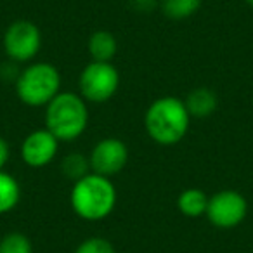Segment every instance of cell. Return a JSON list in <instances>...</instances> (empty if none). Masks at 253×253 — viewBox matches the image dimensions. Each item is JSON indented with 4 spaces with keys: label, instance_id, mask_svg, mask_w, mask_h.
<instances>
[{
    "label": "cell",
    "instance_id": "1",
    "mask_svg": "<svg viewBox=\"0 0 253 253\" xmlns=\"http://www.w3.org/2000/svg\"><path fill=\"white\" fill-rule=\"evenodd\" d=\"M144 125L148 135L156 144L173 146L186 137L191 125V115L182 99L165 95L151 102L146 111Z\"/></svg>",
    "mask_w": 253,
    "mask_h": 253
},
{
    "label": "cell",
    "instance_id": "2",
    "mask_svg": "<svg viewBox=\"0 0 253 253\" xmlns=\"http://www.w3.org/2000/svg\"><path fill=\"white\" fill-rule=\"evenodd\" d=\"M70 203L75 213L84 220H102L116 207V187L109 177L90 172L73 182Z\"/></svg>",
    "mask_w": 253,
    "mask_h": 253
},
{
    "label": "cell",
    "instance_id": "3",
    "mask_svg": "<svg viewBox=\"0 0 253 253\" xmlns=\"http://www.w3.org/2000/svg\"><path fill=\"white\" fill-rule=\"evenodd\" d=\"M88 125L87 101L80 94L59 92L45 106V126L57 141L78 139Z\"/></svg>",
    "mask_w": 253,
    "mask_h": 253
},
{
    "label": "cell",
    "instance_id": "4",
    "mask_svg": "<svg viewBox=\"0 0 253 253\" xmlns=\"http://www.w3.org/2000/svg\"><path fill=\"white\" fill-rule=\"evenodd\" d=\"M61 92V75L50 63H32L16 78L19 101L32 108L47 106Z\"/></svg>",
    "mask_w": 253,
    "mask_h": 253
},
{
    "label": "cell",
    "instance_id": "5",
    "mask_svg": "<svg viewBox=\"0 0 253 253\" xmlns=\"http://www.w3.org/2000/svg\"><path fill=\"white\" fill-rule=\"evenodd\" d=\"M80 95L87 102H108L120 87V73L113 63L90 61L78 78Z\"/></svg>",
    "mask_w": 253,
    "mask_h": 253
},
{
    "label": "cell",
    "instance_id": "6",
    "mask_svg": "<svg viewBox=\"0 0 253 253\" xmlns=\"http://www.w3.org/2000/svg\"><path fill=\"white\" fill-rule=\"evenodd\" d=\"M42 47V33L39 26L26 19L9 25L4 33V50L12 63H28Z\"/></svg>",
    "mask_w": 253,
    "mask_h": 253
},
{
    "label": "cell",
    "instance_id": "7",
    "mask_svg": "<svg viewBox=\"0 0 253 253\" xmlns=\"http://www.w3.org/2000/svg\"><path fill=\"white\" fill-rule=\"evenodd\" d=\"M248 213V201L241 193L224 189L210 196L207 207V217L211 225L218 229L238 227Z\"/></svg>",
    "mask_w": 253,
    "mask_h": 253
},
{
    "label": "cell",
    "instance_id": "8",
    "mask_svg": "<svg viewBox=\"0 0 253 253\" xmlns=\"http://www.w3.org/2000/svg\"><path fill=\"white\" fill-rule=\"evenodd\" d=\"M90 172L102 177H111L120 173L128 162V148L116 137H106L94 146L90 156Z\"/></svg>",
    "mask_w": 253,
    "mask_h": 253
},
{
    "label": "cell",
    "instance_id": "9",
    "mask_svg": "<svg viewBox=\"0 0 253 253\" xmlns=\"http://www.w3.org/2000/svg\"><path fill=\"white\" fill-rule=\"evenodd\" d=\"M59 149V141L47 128L33 130L21 144V158L32 169H42L54 162Z\"/></svg>",
    "mask_w": 253,
    "mask_h": 253
},
{
    "label": "cell",
    "instance_id": "10",
    "mask_svg": "<svg viewBox=\"0 0 253 253\" xmlns=\"http://www.w3.org/2000/svg\"><path fill=\"white\" fill-rule=\"evenodd\" d=\"M184 102L191 118H208L213 115L218 106L217 94L207 87H198L191 90Z\"/></svg>",
    "mask_w": 253,
    "mask_h": 253
},
{
    "label": "cell",
    "instance_id": "11",
    "mask_svg": "<svg viewBox=\"0 0 253 253\" xmlns=\"http://www.w3.org/2000/svg\"><path fill=\"white\" fill-rule=\"evenodd\" d=\"M87 47L92 61L111 63L113 57L116 56V50H118V42H116V37L111 32L97 30L90 35Z\"/></svg>",
    "mask_w": 253,
    "mask_h": 253
},
{
    "label": "cell",
    "instance_id": "12",
    "mask_svg": "<svg viewBox=\"0 0 253 253\" xmlns=\"http://www.w3.org/2000/svg\"><path fill=\"white\" fill-rule=\"evenodd\" d=\"M208 200L210 198L207 196L205 191L191 187V189H186L179 194V198H177V208L186 217L196 218L207 213Z\"/></svg>",
    "mask_w": 253,
    "mask_h": 253
},
{
    "label": "cell",
    "instance_id": "13",
    "mask_svg": "<svg viewBox=\"0 0 253 253\" xmlns=\"http://www.w3.org/2000/svg\"><path fill=\"white\" fill-rule=\"evenodd\" d=\"M21 200V187L11 173L0 170V215L9 213Z\"/></svg>",
    "mask_w": 253,
    "mask_h": 253
},
{
    "label": "cell",
    "instance_id": "14",
    "mask_svg": "<svg viewBox=\"0 0 253 253\" xmlns=\"http://www.w3.org/2000/svg\"><path fill=\"white\" fill-rule=\"evenodd\" d=\"M61 172L71 182H77L82 177H85L87 173H90V162L87 156H84L82 153L75 151L70 153L63 158L61 162Z\"/></svg>",
    "mask_w": 253,
    "mask_h": 253
},
{
    "label": "cell",
    "instance_id": "15",
    "mask_svg": "<svg viewBox=\"0 0 253 253\" xmlns=\"http://www.w3.org/2000/svg\"><path fill=\"white\" fill-rule=\"evenodd\" d=\"M201 0H162V11L169 19L182 21L198 12Z\"/></svg>",
    "mask_w": 253,
    "mask_h": 253
},
{
    "label": "cell",
    "instance_id": "16",
    "mask_svg": "<svg viewBox=\"0 0 253 253\" xmlns=\"http://www.w3.org/2000/svg\"><path fill=\"white\" fill-rule=\"evenodd\" d=\"M0 253H33V246L23 232H9L0 239Z\"/></svg>",
    "mask_w": 253,
    "mask_h": 253
},
{
    "label": "cell",
    "instance_id": "17",
    "mask_svg": "<svg viewBox=\"0 0 253 253\" xmlns=\"http://www.w3.org/2000/svg\"><path fill=\"white\" fill-rule=\"evenodd\" d=\"M75 253H116V252L111 241H108L106 238H99V236H92V238L82 241L77 246Z\"/></svg>",
    "mask_w": 253,
    "mask_h": 253
},
{
    "label": "cell",
    "instance_id": "18",
    "mask_svg": "<svg viewBox=\"0 0 253 253\" xmlns=\"http://www.w3.org/2000/svg\"><path fill=\"white\" fill-rule=\"evenodd\" d=\"M9 156H11V148L4 137H0V170H4V167L7 165Z\"/></svg>",
    "mask_w": 253,
    "mask_h": 253
},
{
    "label": "cell",
    "instance_id": "19",
    "mask_svg": "<svg viewBox=\"0 0 253 253\" xmlns=\"http://www.w3.org/2000/svg\"><path fill=\"white\" fill-rule=\"evenodd\" d=\"M132 5L139 12H149L156 7V0H132Z\"/></svg>",
    "mask_w": 253,
    "mask_h": 253
},
{
    "label": "cell",
    "instance_id": "20",
    "mask_svg": "<svg viewBox=\"0 0 253 253\" xmlns=\"http://www.w3.org/2000/svg\"><path fill=\"white\" fill-rule=\"evenodd\" d=\"M246 2H248V4H250V5H252V7H253V0H246Z\"/></svg>",
    "mask_w": 253,
    "mask_h": 253
}]
</instances>
